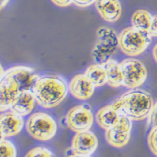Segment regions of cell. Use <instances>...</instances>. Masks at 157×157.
Wrapping results in <instances>:
<instances>
[{
    "label": "cell",
    "mask_w": 157,
    "mask_h": 157,
    "mask_svg": "<svg viewBox=\"0 0 157 157\" xmlns=\"http://www.w3.org/2000/svg\"><path fill=\"white\" fill-rule=\"evenodd\" d=\"M154 105V100L150 93L143 90L126 92L112 104L121 115L131 121H143L148 117Z\"/></svg>",
    "instance_id": "6da1fadb"
},
{
    "label": "cell",
    "mask_w": 157,
    "mask_h": 157,
    "mask_svg": "<svg viewBox=\"0 0 157 157\" xmlns=\"http://www.w3.org/2000/svg\"><path fill=\"white\" fill-rule=\"evenodd\" d=\"M31 91L39 106L50 109L59 105L65 99L68 86L61 77L44 76L39 77Z\"/></svg>",
    "instance_id": "7a4b0ae2"
},
{
    "label": "cell",
    "mask_w": 157,
    "mask_h": 157,
    "mask_svg": "<svg viewBox=\"0 0 157 157\" xmlns=\"http://www.w3.org/2000/svg\"><path fill=\"white\" fill-rule=\"evenodd\" d=\"M152 37L149 31L130 26L122 29L118 35L119 48L124 55L136 57L148 48Z\"/></svg>",
    "instance_id": "3957f363"
},
{
    "label": "cell",
    "mask_w": 157,
    "mask_h": 157,
    "mask_svg": "<svg viewBox=\"0 0 157 157\" xmlns=\"http://www.w3.org/2000/svg\"><path fill=\"white\" fill-rule=\"evenodd\" d=\"M96 35L97 42L92 50V58L95 63L105 64L119 47L118 35L115 30L106 27L99 28Z\"/></svg>",
    "instance_id": "277c9868"
},
{
    "label": "cell",
    "mask_w": 157,
    "mask_h": 157,
    "mask_svg": "<svg viewBox=\"0 0 157 157\" xmlns=\"http://www.w3.org/2000/svg\"><path fill=\"white\" fill-rule=\"evenodd\" d=\"M26 130L33 139L39 141H47L55 136L57 124L55 120L48 114L36 112L28 119Z\"/></svg>",
    "instance_id": "5b68a950"
},
{
    "label": "cell",
    "mask_w": 157,
    "mask_h": 157,
    "mask_svg": "<svg viewBox=\"0 0 157 157\" xmlns=\"http://www.w3.org/2000/svg\"><path fill=\"white\" fill-rule=\"evenodd\" d=\"M120 64L124 75L123 86L128 89H136L145 83L148 73L141 61L129 58L121 62Z\"/></svg>",
    "instance_id": "8992f818"
},
{
    "label": "cell",
    "mask_w": 157,
    "mask_h": 157,
    "mask_svg": "<svg viewBox=\"0 0 157 157\" xmlns=\"http://www.w3.org/2000/svg\"><path fill=\"white\" fill-rule=\"evenodd\" d=\"M65 120L69 129L77 133L90 130L94 122V116L89 106L80 105L71 108L67 113Z\"/></svg>",
    "instance_id": "52a82bcc"
},
{
    "label": "cell",
    "mask_w": 157,
    "mask_h": 157,
    "mask_svg": "<svg viewBox=\"0 0 157 157\" xmlns=\"http://www.w3.org/2000/svg\"><path fill=\"white\" fill-rule=\"evenodd\" d=\"M98 147V139L93 132L85 130L77 132L71 142V151L75 156H90Z\"/></svg>",
    "instance_id": "ba28073f"
},
{
    "label": "cell",
    "mask_w": 157,
    "mask_h": 157,
    "mask_svg": "<svg viewBox=\"0 0 157 157\" xmlns=\"http://www.w3.org/2000/svg\"><path fill=\"white\" fill-rule=\"evenodd\" d=\"M21 93L20 88L9 75H0V110L8 111L13 101Z\"/></svg>",
    "instance_id": "9c48e42d"
},
{
    "label": "cell",
    "mask_w": 157,
    "mask_h": 157,
    "mask_svg": "<svg viewBox=\"0 0 157 157\" xmlns=\"http://www.w3.org/2000/svg\"><path fill=\"white\" fill-rule=\"evenodd\" d=\"M4 74L9 75L14 78L21 91L31 90L39 78V76L34 73L33 69L26 66H14L5 71L1 66V75Z\"/></svg>",
    "instance_id": "30bf717a"
},
{
    "label": "cell",
    "mask_w": 157,
    "mask_h": 157,
    "mask_svg": "<svg viewBox=\"0 0 157 157\" xmlns=\"http://www.w3.org/2000/svg\"><path fill=\"white\" fill-rule=\"evenodd\" d=\"M24 122L20 115L13 112H2L0 116V136L1 139L18 135L23 129Z\"/></svg>",
    "instance_id": "8fae6325"
},
{
    "label": "cell",
    "mask_w": 157,
    "mask_h": 157,
    "mask_svg": "<svg viewBox=\"0 0 157 157\" xmlns=\"http://www.w3.org/2000/svg\"><path fill=\"white\" fill-rule=\"evenodd\" d=\"M94 88L95 86L90 81L85 74H79L74 76L69 85L70 94L79 100L90 99L94 94Z\"/></svg>",
    "instance_id": "7c38bea8"
},
{
    "label": "cell",
    "mask_w": 157,
    "mask_h": 157,
    "mask_svg": "<svg viewBox=\"0 0 157 157\" xmlns=\"http://www.w3.org/2000/svg\"><path fill=\"white\" fill-rule=\"evenodd\" d=\"M94 4L97 12L105 21L115 23L121 18L122 8L120 0H97Z\"/></svg>",
    "instance_id": "4fadbf2b"
},
{
    "label": "cell",
    "mask_w": 157,
    "mask_h": 157,
    "mask_svg": "<svg viewBox=\"0 0 157 157\" xmlns=\"http://www.w3.org/2000/svg\"><path fill=\"white\" fill-rule=\"evenodd\" d=\"M36 99L31 90L21 91L16 100L13 101L10 109L12 112L22 117L29 115L33 111Z\"/></svg>",
    "instance_id": "5bb4252c"
},
{
    "label": "cell",
    "mask_w": 157,
    "mask_h": 157,
    "mask_svg": "<svg viewBox=\"0 0 157 157\" xmlns=\"http://www.w3.org/2000/svg\"><path fill=\"white\" fill-rule=\"evenodd\" d=\"M120 116L121 114L110 105L100 108L95 115V120L100 128L107 130L115 126L120 119Z\"/></svg>",
    "instance_id": "9a60e30c"
},
{
    "label": "cell",
    "mask_w": 157,
    "mask_h": 157,
    "mask_svg": "<svg viewBox=\"0 0 157 157\" xmlns=\"http://www.w3.org/2000/svg\"><path fill=\"white\" fill-rule=\"evenodd\" d=\"M104 65L107 73V85L113 88H118L123 85L124 75L121 64L110 59Z\"/></svg>",
    "instance_id": "2e32d148"
},
{
    "label": "cell",
    "mask_w": 157,
    "mask_h": 157,
    "mask_svg": "<svg viewBox=\"0 0 157 157\" xmlns=\"http://www.w3.org/2000/svg\"><path fill=\"white\" fill-rule=\"evenodd\" d=\"M85 75L95 87H101L107 84V73L104 64H91L85 70Z\"/></svg>",
    "instance_id": "e0dca14e"
},
{
    "label": "cell",
    "mask_w": 157,
    "mask_h": 157,
    "mask_svg": "<svg viewBox=\"0 0 157 157\" xmlns=\"http://www.w3.org/2000/svg\"><path fill=\"white\" fill-rule=\"evenodd\" d=\"M105 137L109 145L115 148H121L128 144L130 140V132H122L112 128L105 130Z\"/></svg>",
    "instance_id": "ac0fdd59"
},
{
    "label": "cell",
    "mask_w": 157,
    "mask_h": 157,
    "mask_svg": "<svg viewBox=\"0 0 157 157\" xmlns=\"http://www.w3.org/2000/svg\"><path fill=\"white\" fill-rule=\"evenodd\" d=\"M153 16L145 9H138L133 13L131 16V24L136 29L141 30L149 31L152 23Z\"/></svg>",
    "instance_id": "d6986e66"
},
{
    "label": "cell",
    "mask_w": 157,
    "mask_h": 157,
    "mask_svg": "<svg viewBox=\"0 0 157 157\" xmlns=\"http://www.w3.org/2000/svg\"><path fill=\"white\" fill-rule=\"evenodd\" d=\"M0 151L2 157H15L17 155L14 145L6 138L0 140Z\"/></svg>",
    "instance_id": "ffe728a7"
},
{
    "label": "cell",
    "mask_w": 157,
    "mask_h": 157,
    "mask_svg": "<svg viewBox=\"0 0 157 157\" xmlns=\"http://www.w3.org/2000/svg\"><path fill=\"white\" fill-rule=\"evenodd\" d=\"M131 128H132L131 120L123 115H121L118 122L115 126L113 127V129L119 130V131H122V132H130Z\"/></svg>",
    "instance_id": "44dd1931"
},
{
    "label": "cell",
    "mask_w": 157,
    "mask_h": 157,
    "mask_svg": "<svg viewBox=\"0 0 157 157\" xmlns=\"http://www.w3.org/2000/svg\"><path fill=\"white\" fill-rule=\"evenodd\" d=\"M147 143L150 151L157 156V127L151 128L147 137Z\"/></svg>",
    "instance_id": "7402d4cb"
},
{
    "label": "cell",
    "mask_w": 157,
    "mask_h": 157,
    "mask_svg": "<svg viewBox=\"0 0 157 157\" xmlns=\"http://www.w3.org/2000/svg\"><path fill=\"white\" fill-rule=\"evenodd\" d=\"M54 155H55L49 150L44 147H35L25 154V156L27 157H52Z\"/></svg>",
    "instance_id": "603a6c76"
},
{
    "label": "cell",
    "mask_w": 157,
    "mask_h": 157,
    "mask_svg": "<svg viewBox=\"0 0 157 157\" xmlns=\"http://www.w3.org/2000/svg\"><path fill=\"white\" fill-rule=\"evenodd\" d=\"M147 119V126H150L151 128L157 127V102L154 104Z\"/></svg>",
    "instance_id": "cb8c5ba5"
},
{
    "label": "cell",
    "mask_w": 157,
    "mask_h": 157,
    "mask_svg": "<svg viewBox=\"0 0 157 157\" xmlns=\"http://www.w3.org/2000/svg\"><path fill=\"white\" fill-rule=\"evenodd\" d=\"M97 0H73V3L79 8H86L92 5Z\"/></svg>",
    "instance_id": "d4e9b609"
},
{
    "label": "cell",
    "mask_w": 157,
    "mask_h": 157,
    "mask_svg": "<svg viewBox=\"0 0 157 157\" xmlns=\"http://www.w3.org/2000/svg\"><path fill=\"white\" fill-rule=\"evenodd\" d=\"M149 33L152 38H157V14L153 16L151 28L149 29Z\"/></svg>",
    "instance_id": "484cf974"
},
{
    "label": "cell",
    "mask_w": 157,
    "mask_h": 157,
    "mask_svg": "<svg viewBox=\"0 0 157 157\" xmlns=\"http://www.w3.org/2000/svg\"><path fill=\"white\" fill-rule=\"evenodd\" d=\"M51 2L56 6L64 8L73 3V0H51Z\"/></svg>",
    "instance_id": "4316f807"
},
{
    "label": "cell",
    "mask_w": 157,
    "mask_h": 157,
    "mask_svg": "<svg viewBox=\"0 0 157 157\" xmlns=\"http://www.w3.org/2000/svg\"><path fill=\"white\" fill-rule=\"evenodd\" d=\"M152 55L154 58L155 61L157 63V43L155 44L154 48H153V51H152Z\"/></svg>",
    "instance_id": "83f0119b"
},
{
    "label": "cell",
    "mask_w": 157,
    "mask_h": 157,
    "mask_svg": "<svg viewBox=\"0 0 157 157\" xmlns=\"http://www.w3.org/2000/svg\"><path fill=\"white\" fill-rule=\"evenodd\" d=\"M9 0H0V7L1 9H3V7H5L9 3Z\"/></svg>",
    "instance_id": "f1b7e54d"
}]
</instances>
